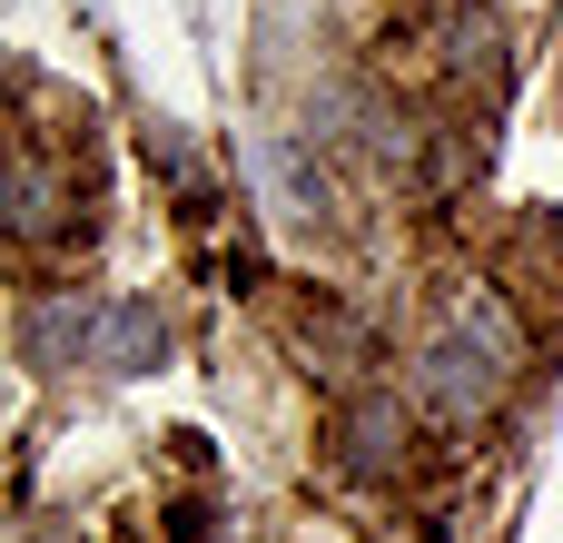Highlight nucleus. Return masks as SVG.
<instances>
[{"label":"nucleus","instance_id":"f257e3e1","mask_svg":"<svg viewBox=\"0 0 563 543\" xmlns=\"http://www.w3.org/2000/svg\"><path fill=\"white\" fill-rule=\"evenodd\" d=\"M495 386H505V356H495V346H475L465 326H455V336H435V346L416 356V396H426L435 415H455V425H465V415H485V406H495Z\"/></svg>","mask_w":563,"mask_h":543},{"label":"nucleus","instance_id":"f03ea898","mask_svg":"<svg viewBox=\"0 0 563 543\" xmlns=\"http://www.w3.org/2000/svg\"><path fill=\"white\" fill-rule=\"evenodd\" d=\"M99 326H109V307H89V297H40V307L20 317V356H30L40 376H59V366L99 356Z\"/></svg>","mask_w":563,"mask_h":543},{"label":"nucleus","instance_id":"7ed1b4c3","mask_svg":"<svg viewBox=\"0 0 563 543\" xmlns=\"http://www.w3.org/2000/svg\"><path fill=\"white\" fill-rule=\"evenodd\" d=\"M247 168H257V188H267V208H287V218H327L336 208V188H327V168L287 138V129H267V138H247Z\"/></svg>","mask_w":563,"mask_h":543},{"label":"nucleus","instance_id":"20e7f679","mask_svg":"<svg viewBox=\"0 0 563 543\" xmlns=\"http://www.w3.org/2000/svg\"><path fill=\"white\" fill-rule=\"evenodd\" d=\"M336 465L366 475V485L396 475V465H406V406H396V396H356V406L336 415Z\"/></svg>","mask_w":563,"mask_h":543},{"label":"nucleus","instance_id":"39448f33","mask_svg":"<svg viewBox=\"0 0 563 543\" xmlns=\"http://www.w3.org/2000/svg\"><path fill=\"white\" fill-rule=\"evenodd\" d=\"M89 366H109V376H148V366H168V317H158V297H119L109 326H99V356H89Z\"/></svg>","mask_w":563,"mask_h":543},{"label":"nucleus","instance_id":"423d86ee","mask_svg":"<svg viewBox=\"0 0 563 543\" xmlns=\"http://www.w3.org/2000/svg\"><path fill=\"white\" fill-rule=\"evenodd\" d=\"M10 228H20V237H49V228H59V178H49L40 158L10 168Z\"/></svg>","mask_w":563,"mask_h":543},{"label":"nucleus","instance_id":"0eeeda50","mask_svg":"<svg viewBox=\"0 0 563 543\" xmlns=\"http://www.w3.org/2000/svg\"><path fill=\"white\" fill-rule=\"evenodd\" d=\"M465 336H475V346H495L505 366L525 356V336H515V317L495 307V287H465Z\"/></svg>","mask_w":563,"mask_h":543},{"label":"nucleus","instance_id":"6e6552de","mask_svg":"<svg viewBox=\"0 0 563 543\" xmlns=\"http://www.w3.org/2000/svg\"><path fill=\"white\" fill-rule=\"evenodd\" d=\"M168 543H218V524H208L198 505H178V514H168Z\"/></svg>","mask_w":563,"mask_h":543}]
</instances>
